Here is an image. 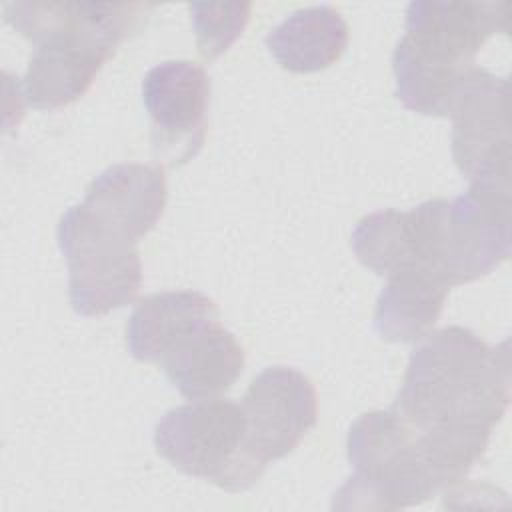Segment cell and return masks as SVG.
Instances as JSON below:
<instances>
[{"label": "cell", "mask_w": 512, "mask_h": 512, "mask_svg": "<svg viewBox=\"0 0 512 512\" xmlns=\"http://www.w3.org/2000/svg\"><path fill=\"white\" fill-rule=\"evenodd\" d=\"M218 318L216 304L194 290L158 292L138 300L126 324V344L138 362H160L196 326Z\"/></svg>", "instance_id": "13"}, {"label": "cell", "mask_w": 512, "mask_h": 512, "mask_svg": "<svg viewBox=\"0 0 512 512\" xmlns=\"http://www.w3.org/2000/svg\"><path fill=\"white\" fill-rule=\"evenodd\" d=\"M510 402L508 342L488 346L462 326L420 338L392 410L420 432H492Z\"/></svg>", "instance_id": "1"}, {"label": "cell", "mask_w": 512, "mask_h": 512, "mask_svg": "<svg viewBox=\"0 0 512 512\" xmlns=\"http://www.w3.org/2000/svg\"><path fill=\"white\" fill-rule=\"evenodd\" d=\"M166 176L158 164H114L86 188L84 206L104 224L138 242L166 208Z\"/></svg>", "instance_id": "11"}, {"label": "cell", "mask_w": 512, "mask_h": 512, "mask_svg": "<svg viewBox=\"0 0 512 512\" xmlns=\"http://www.w3.org/2000/svg\"><path fill=\"white\" fill-rule=\"evenodd\" d=\"M448 290L446 284L418 268L388 276L376 302V332L388 342L420 340L440 318Z\"/></svg>", "instance_id": "15"}, {"label": "cell", "mask_w": 512, "mask_h": 512, "mask_svg": "<svg viewBox=\"0 0 512 512\" xmlns=\"http://www.w3.org/2000/svg\"><path fill=\"white\" fill-rule=\"evenodd\" d=\"M352 250L378 276L414 268L406 212L390 208L364 216L352 232Z\"/></svg>", "instance_id": "16"}, {"label": "cell", "mask_w": 512, "mask_h": 512, "mask_svg": "<svg viewBox=\"0 0 512 512\" xmlns=\"http://www.w3.org/2000/svg\"><path fill=\"white\" fill-rule=\"evenodd\" d=\"M58 244L68 264V296L76 314L104 316L136 298L142 284L138 242L100 222L84 204L62 214Z\"/></svg>", "instance_id": "6"}, {"label": "cell", "mask_w": 512, "mask_h": 512, "mask_svg": "<svg viewBox=\"0 0 512 512\" xmlns=\"http://www.w3.org/2000/svg\"><path fill=\"white\" fill-rule=\"evenodd\" d=\"M192 26L196 32L198 52L212 60L224 54L236 38L242 34L248 18V2H192L190 4Z\"/></svg>", "instance_id": "17"}, {"label": "cell", "mask_w": 512, "mask_h": 512, "mask_svg": "<svg viewBox=\"0 0 512 512\" xmlns=\"http://www.w3.org/2000/svg\"><path fill=\"white\" fill-rule=\"evenodd\" d=\"M510 84L484 68H470L460 82L452 118V158L470 180H510Z\"/></svg>", "instance_id": "7"}, {"label": "cell", "mask_w": 512, "mask_h": 512, "mask_svg": "<svg viewBox=\"0 0 512 512\" xmlns=\"http://www.w3.org/2000/svg\"><path fill=\"white\" fill-rule=\"evenodd\" d=\"M508 18V2L416 0L408 6L400 42L438 68L466 72L492 34L508 32Z\"/></svg>", "instance_id": "9"}, {"label": "cell", "mask_w": 512, "mask_h": 512, "mask_svg": "<svg viewBox=\"0 0 512 512\" xmlns=\"http://www.w3.org/2000/svg\"><path fill=\"white\" fill-rule=\"evenodd\" d=\"M510 180H476L452 198L406 212L414 268L448 288L478 280L512 252Z\"/></svg>", "instance_id": "3"}, {"label": "cell", "mask_w": 512, "mask_h": 512, "mask_svg": "<svg viewBox=\"0 0 512 512\" xmlns=\"http://www.w3.org/2000/svg\"><path fill=\"white\" fill-rule=\"evenodd\" d=\"M242 410L252 452L268 464L288 456L316 424L314 384L288 366H270L252 378Z\"/></svg>", "instance_id": "10"}, {"label": "cell", "mask_w": 512, "mask_h": 512, "mask_svg": "<svg viewBox=\"0 0 512 512\" xmlns=\"http://www.w3.org/2000/svg\"><path fill=\"white\" fill-rule=\"evenodd\" d=\"M158 364L182 396L214 398L242 374L244 350L234 334L212 318L184 334Z\"/></svg>", "instance_id": "12"}, {"label": "cell", "mask_w": 512, "mask_h": 512, "mask_svg": "<svg viewBox=\"0 0 512 512\" xmlns=\"http://www.w3.org/2000/svg\"><path fill=\"white\" fill-rule=\"evenodd\" d=\"M154 446L180 472L228 492L248 490L268 466L248 444L242 404L218 396L168 410L156 422Z\"/></svg>", "instance_id": "5"}, {"label": "cell", "mask_w": 512, "mask_h": 512, "mask_svg": "<svg viewBox=\"0 0 512 512\" xmlns=\"http://www.w3.org/2000/svg\"><path fill=\"white\" fill-rule=\"evenodd\" d=\"M276 62L296 74L318 72L340 60L348 46V26L332 6L292 12L266 36Z\"/></svg>", "instance_id": "14"}, {"label": "cell", "mask_w": 512, "mask_h": 512, "mask_svg": "<svg viewBox=\"0 0 512 512\" xmlns=\"http://www.w3.org/2000/svg\"><path fill=\"white\" fill-rule=\"evenodd\" d=\"M150 10V4H4L6 22L36 44L20 86L22 100L36 110H56L78 100Z\"/></svg>", "instance_id": "2"}, {"label": "cell", "mask_w": 512, "mask_h": 512, "mask_svg": "<svg viewBox=\"0 0 512 512\" xmlns=\"http://www.w3.org/2000/svg\"><path fill=\"white\" fill-rule=\"evenodd\" d=\"M210 80L190 60H166L150 68L142 80V102L152 122L156 156L170 166L190 162L206 140Z\"/></svg>", "instance_id": "8"}, {"label": "cell", "mask_w": 512, "mask_h": 512, "mask_svg": "<svg viewBox=\"0 0 512 512\" xmlns=\"http://www.w3.org/2000/svg\"><path fill=\"white\" fill-rule=\"evenodd\" d=\"M352 476L334 494L338 510H398L444 490L418 432L392 408L362 414L348 432Z\"/></svg>", "instance_id": "4"}]
</instances>
